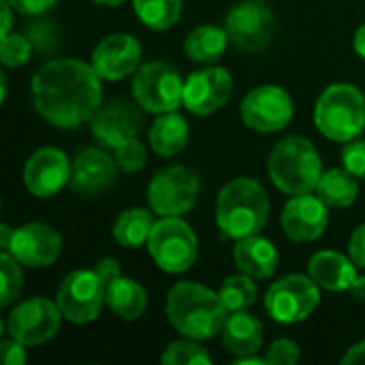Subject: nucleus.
<instances>
[{
    "label": "nucleus",
    "instance_id": "f257e3e1",
    "mask_svg": "<svg viewBox=\"0 0 365 365\" xmlns=\"http://www.w3.org/2000/svg\"><path fill=\"white\" fill-rule=\"evenodd\" d=\"M101 77L75 58H60L43 64L30 81V96L36 113L56 128L75 130L92 122L103 103Z\"/></svg>",
    "mask_w": 365,
    "mask_h": 365
},
{
    "label": "nucleus",
    "instance_id": "f03ea898",
    "mask_svg": "<svg viewBox=\"0 0 365 365\" xmlns=\"http://www.w3.org/2000/svg\"><path fill=\"white\" fill-rule=\"evenodd\" d=\"M165 312L173 329L190 340H210L222 334L229 317L222 297L197 282H178L167 293Z\"/></svg>",
    "mask_w": 365,
    "mask_h": 365
},
{
    "label": "nucleus",
    "instance_id": "7ed1b4c3",
    "mask_svg": "<svg viewBox=\"0 0 365 365\" xmlns=\"http://www.w3.org/2000/svg\"><path fill=\"white\" fill-rule=\"evenodd\" d=\"M269 220V197L261 182L235 178L222 186L216 199V225L229 240L259 235Z\"/></svg>",
    "mask_w": 365,
    "mask_h": 365
},
{
    "label": "nucleus",
    "instance_id": "20e7f679",
    "mask_svg": "<svg viewBox=\"0 0 365 365\" xmlns=\"http://www.w3.org/2000/svg\"><path fill=\"white\" fill-rule=\"evenodd\" d=\"M267 171L278 190L287 195H308L317 190L323 175L321 156L310 139L291 135L274 145Z\"/></svg>",
    "mask_w": 365,
    "mask_h": 365
},
{
    "label": "nucleus",
    "instance_id": "39448f33",
    "mask_svg": "<svg viewBox=\"0 0 365 365\" xmlns=\"http://www.w3.org/2000/svg\"><path fill=\"white\" fill-rule=\"evenodd\" d=\"M319 133L331 141L349 143L365 128V96L357 86L334 83L323 90L314 107Z\"/></svg>",
    "mask_w": 365,
    "mask_h": 365
},
{
    "label": "nucleus",
    "instance_id": "423d86ee",
    "mask_svg": "<svg viewBox=\"0 0 365 365\" xmlns=\"http://www.w3.org/2000/svg\"><path fill=\"white\" fill-rule=\"evenodd\" d=\"M148 252L163 272L184 274L197 261L199 240L182 216H165L152 227Z\"/></svg>",
    "mask_w": 365,
    "mask_h": 365
},
{
    "label": "nucleus",
    "instance_id": "0eeeda50",
    "mask_svg": "<svg viewBox=\"0 0 365 365\" xmlns=\"http://www.w3.org/2000/svg\"><path fill=\"white\" fill-rule=\"evenodd\" d=\"M133 96L143 111L169 113L184 105V81L180 71L163 60L143 64L133 77Z\"/></svg>",
    "mask_w": 365,
    "mask_h": 365
},
{
    "label": "nucleus",
    "instance_id": "6e6552de",
    "mask_svg": "<svg viewBox=\"0 0 365 365\" xmlns=\"http://www.w3.org/2000/svg\"><path fill=\"white\" fill-rule=\"evenodd\" d=\"M201 182L197 173L182 165H171L160 169L148 186V203L154 214L165 216H184L188 214L199 199Z\"/></svg>",
    "mask_w": 365,
    "mask_h": 365
},
{
    "label": "nucleus",
    "instance_id": "1a4fd4ad",
    "mask_svg": "<svg viewBox=\"0 0 365 365\" xmlns=\"http://www.w3.org/2000/svg\"><path fill=\"white\" fill-rule=\"evenodd\" d=\"M107 282L96 269H75L58 287L56 302L66 321L75 325L92 323L107 304Z\"/></svg>",
    "mask_w": 365,
    "mask_h": 365
},
{
    "label": "nucleus",
    "instance_id": "9d476101",
    "mask_svg": "<svg viewBox=\"0 0 365 365\" xmlns=\"http://www.w3.org/2000/svg\"><path fill=\"white\" fill-rule=\"evenodd\" d=\"M321 302V287L304 274H291L276 280L265 295V308L269 317L282 325L306 321Z\"/></svg>",
    "mask_w": 365,
    "mask_h": 365
},
{
    "label": "nucleus",
    "instance_id": "9b49d317",
    "mask_svg": "<svg viewBox=\"0 0 365 365\" xmlns=\"http://www.w3.org/2000/svg\"><path fill=\"white\" fill-rule=\"evenodd\" d=\"M62 310L58 302L45 299V297H32L21 304H17L9 319L6 329L9 336L24 346H41L56 338L62 325Z\"/></svg>",
    "mask_w": 365,
    "mask_h": 365
},
{
    "label": "nucleus",
    "instance_id": "f8f14e48",
    "mask_svg": "<svg viewBox=\"0 0 365 365\" xmlns=\"http://www.w3.org/2000/svg\"><path fill=\"white\" fill-rule=\"evenodd\" d=\"M225 30L237 49L261 51L274 36L276 15L265 0H242L231 6L225 19Z\"/></svg>",
    "mask_w": 365,
    "mask_h": 365
},
{
    "label": "nucleus",
    "instance_id": "ddd939ff",
    "mask_svg": "<svg viewBox=\"0 0 365 365\" xmlns=\"http://www.w3.org/2000/svg\"><path fill=\"white\" fill-rule=\"evenodd\" d=\"M242 120L257 133H278L293 120V101L280 86H259L242 101Z\"/></svg>",
    "mask_w": 365,
    "mask_h": 365
},
{
    "label": "nucleus",
    "instance_id": "4468645a",
    "mask_svg": "<svg viewBox=\"0 0 365 365\" xmlns=\"http://www.w3.org/2000/svg\"><path fill=\"white\" fill-rule=\"evenodd\" d=\"M233 79L227 68L207 64L184 81V107L195 115H212L227 105Z\"/></svg>",
    "mask_w": 365,
    "mask_h": 365
},
{
    "label": "nucleus",
    "instance_id": "2eb2a0df",
    "mask_svg": "<svg viewBox=\"0 0 365 365\" xmlns=\"http://www.w3.org/2000/svg\"><path fill=\"white\" fill-rule=\"evenodd\" d=\"M6 252L13 255L24 267H49L62 255V237L49 225L28 222L13 231Z\"/></svg>",
    "mask_w": 365,
    "mask_h": 365
},
{
    "label": "nucleus",
    "instance_id": "dca6fc26",
    "mask_svg": "<svg viewBox=\"0 0 365 365\" xmlns=\"http://www.w3.org/2000/svg\"><path fill=\"white\" fill-rule=\"evenodd\" d=\"M68 158L58 148H41L36 150L24 167V184L26 190L38 199L56 197L66 184H71Z\"/></svg>",
    "mask_w": 365,
    "mask_h": 365
},
{
    "label": "nucleus",
    "instance_id": "f3484780",
    "mask_svg": "<svg viewBox=\"0 0 365 365\" xmlns=\"http://www.w3.org/2000/svg\"><path fill=\"white\" fill-rule=\"evenodd\" d=\"M327 203L319 195H293L282 210V231L291 242H314L319 240L327 225L329 212Z\"/></svg>",
    "mask_w": 365,
    "mask_h": 365
},
{
    "label": "nucleus",
    "instance_id": "a211bd4d",
    "mask_svg": "<svg viewBox=\"0 0 365 365\" xmlns=\"http://www.w3.org/2000/svg\"><path fill=\"white\" fill-rule=\"evenodd\" d=\"M141 45L133 34L115 32L105 36L92 51V68L103 81H118L137 71Z\"/></svg>",
    "mask_w": 365,
    "mask_h": 365
},
{
    "label": "nucleus",
    "instance_id": "6ab92c4d",
    "mask_svg": "<svg viewBox=\"0 0 365 365\" xmlns=\"http://www.w3.org/2000/svg\"><path fill=\"white\" fill-rule=\"evenodd\" d=\"M143 124L141 105L130 101H111L92 118V135L103 148L115 150L124 141L139 135Z\"/></svg>",
    "mask_w": 365,
    "mask_h": 365
},
{
    "label": "nucleus",
    "instance_id": "aec40b11",
    "mask_svg": "<svg viewBox=\"0 0 365 365\" xmlns=\"http://www.w3.org/2000/svg\"><path fill=\"white\" fill-rule=\"evenodd\" d=\"M118 163L101 148H86L77 154L71 169V188L81 197H94L105 192L115 180Z\"/></svg>",
    "mask_w": 365,
    "mask_h": 365
},
{
    "label": "nucleus",
    "instance_id": "412c9836",
    "mask_svg": "<svg viewBox=\"0 0 365 365\" xmlns=\"http://www.w3.org/2000/svg\"><path fill=\"white\" fill-rule=\"evenodd\" d=\"M310 278L325 291H351L357 278V265L353 259L336 252V250H321L308 263Z\"/></svg>",
    "mask_w": 365,
    "mask_h": 365
},
{
    "label": "nucleus",
    "instance_id": "4be33fe9",
    "mask_svg": "<svg viewBox=\"0 0 365 365\" xmlns=\"http://www.w3.org/2000/svg\"><path fill=\"white\" fill-rule=\"evenodd\" d=\"M233 261L240 272L252 276L255 280H265L272 278L274 272L278 269L280 255L269 240L261 235H250L237 240L233 248Z\"/></svg>",
    "mask_w": 365,
    "mask_h": 365
},
{
    "label": "nucleus",
    "instance_id": "5701e85b",
    "mask_svg": "<svg viewBox=\"0 0 365 365\" xmlns=\"http://www.w3.org/2000/svg\"><path fill=\"white\" fill-rule=\"evenodd\" d=\"M222 344L235 357L257 355L263 346V323L246 310L229 312L222 327Z\"/></svg>",
    "mask_w": 365,
    "mask_h": 365
},
{
    "label": "nucleus",
    "instance_id": "b1692460",
    "mask_svg": "<svg viewBox=\"0 0 365 365\" xmlns=\"http://www.w3.org/2000/svg\"><path fill=\"white\" fill-rule=\"evenodd\" d=\"M188 122L184 115H180L178 111H169V113H160L158 120L152 124L148 139H150V148L165 158L178 156L186 143H188Z\"/></svg>",
    "mask_w": 365,
    "mask_h": 365
},
{
    "label": "nucleus",
    "instance_id": "393cba45",
    "mask_svg": "<svg viewBox=\"0 0 365 365\" xmlns=\"http://www.w3.org/2000/svg\"><path fill=\"white\" fill-rule=\"evenodd\" d=\"M107 306L122 321H137L148 308L145 289L133 278L118 276L107 287Z\"/></svg>",
    "mask_w": 365,
    "mask_h": 365
},
{
    "label": "nucleus",
    "instance_id": "a878e982",
    "mask_svg": "<svg viewBox=\"0 0 365 365\" xmlns=\"http://www.w3.org/2000/svg\"><path fill=\"white\" fill-rule=\"evenodd\" d=\"M229 34L225 28L212 26V24H203L199 28H195L186 41H184V51L186 56L197 62V64H214L222 58V53L227 51L229 45Z\"/></svg>",
    "mask_w": 365,
    "mask_h": 365
},
{
    "label": "nucleus",
    "instance_id": "bb28decb",
    "mask_svg": "<svg viewBox=\"0 0 365 365\" xmlns=\"http://www.w3.org/2000/svg\"><path fill=\"white\" fill-rule=\"evenodd\" d=\"M329 207H349L355 203L359 195V182L357 178L344 169V167H334L327 169L314 190Z\"/></svg>",
    "mask_w": 365,
    "mask_h": 365
},
{
    "label": "nucleus",
    "instance_id": "cd10ccee",
    "mask_svg": "<svg viewBox=\"0 0 365 365\" xmlns=\"http://www.w3.org/2000/svg\"><path fill=\"white\" fill-rule=\"evenodd\" d=\"M152 227H154L152 212L141 210V207H130V210H124L115 218V222H113V240L120 246L128 248V250L141 248V246H148Z\"/></svg>",
    "mask_w": 365,
    "mask_h": 365
},
{
    "label": "nucleus",
    "instance_id": "c85d7f7f",
    "mask_svg": "<svg viewBox=\"0 0 365 365\" xmlns=\"http://www.w3.org/2000/svg\"><path fill=\"white\" fill-rule=\"evenodd\" d=\"M141 24L152 30H169L182 15V0H133Z\"/></svg>",
    "mask_w": 365,
    "mask_h": 365
},
{
    "label": "nucleus",
    "instance_id": "c756f323",
    "mask_svg": "<svg viewBox=\"0 0 365 365\" xmlns=\"http://www.w3.org/2000/svg\"><path fill=\"white\" fill-rule=\"evenodd\" d=\"M218 295L222 297L229 312H237V310H248L257 302L259 289L252 276L240 272L235 276H229L222 282V287L218 289Z\"/></svg>",
    "mask_w": 365,
    "mask_h": 365
},
{
    "label": "nucleus",
    "instance_id": "7c9ffc66",
    "mask_svg": "<svg viewBox=\"0 0 365 365\" xmlns=\"http://www.w3.org/2000/svg\"><path fill=\"white\" fill-rule=\"evenodd\" d=\"M212 355L199 344V340H178L171 342L163 353L165 365H212Z\"/></svg>",
    "mask_w": 365,
    "mask_h": 365
},
{
    "label": "nucleus",
    "instance_id": "2f4dec72",
    "mask_svg": "<svg viewBox=\"0 0 365 365\" xmlns=\"http://www.w3.org/2000/svg\"><path fill=\"white\" fill-rule=\"evenodd\" d=\"M24 34L28 36V41L32 43V47L38 53H53L60 45V28L56 21L43 17V15H34V19H30L24 28Z\"/></svg>",
    "mask_w": 365,
    "mask_h": 365
},
{
    "label": "nucleus",
    "instance_id": "473e14b6",
    "mask_svg": "<svg viewBox=\"0 0 365 365\" xmlns=\"http://www.w3.org/2000/svg\"><path fill=\"white\" fill-rule=\"evenodd\" d=\"M0 280H2V293H0V308H9L21 293L24 287V274H21V263L9 255H0Z\"/></svg>",
    "mask_w": 365,
    "mask_h": 365
},
{
    "label": "nucleus",
    "instance_id": "72a5a7b5",
    "mask_svg": "<svg viewBox=\"0 0 365 365\" xmlns=\"http://www.w3.org/2000/svg\"><path fill=\"white\" fill-rule=\"evenodd\" d=\"M32 49L34 47L26 34L11 32V34L2 36V41H0V60L6 68H17L30 60Z\"/></svg>",
    "mask_w": 365,
    "mask_h": 365
},
{
    "label": "nucleus",
    "instance_id": "f704fd0d",
    "mask_svg": "<svg viewBox=\"0 0 365 365\" xmlns=\"http://www.w3.org/2000/svg\"><path fill=\"white\" fill-rule=\"evenodd\" d=\"M113 158L118 163V169L124 171V173H135V171H141L145 167V160H148V152L143 148V143L133 137L128 141H124L122 145H118L113 150Z\"/></svg>",
    "mask_w": 365,
    "mask_h": 365
},
{
    "label": "nucleus",
    "instance_id": "c9c22d12",
    "mask_svg": "<svg viewBox=\"0 0 365 365\" xmlns=\"http://www.w3.org/2000/svg\"><path fill=\"white\" fill-rule=\"evenodd\" d=\"M342 165L349 169L357 180H365V141L353 139L342 148Z\"/></svg>",
    "mask_w": 365,
    "mask_h": 365
},
{
    "label": "nucleus",
    "instance_id": "e433bc0d",
    "mask_svg": "<svg viewBox=\"0 0 365 365\" xmlns=\"http://www.w3.org/2000/svg\"><path fill=\"white\" fill-rule=\"evenodd\" d=\"M299 357H302L299 346L291 340H276L269 344L265 353L267 365H295L299 361Z\"/></svg>",
    "mask_w": 365,
    "mask_h": 365
},
{
    "label": "nucleus",
    "instance_id": "4c0bfd02",
    "mask_svg": "<svg viewBox=\"0 0 365 365\" xmlns=\"http://www.w3.org/2000/svg\"><path fill=\"white\" fill-rule=\"evenodd\" d=\"M0 359L4 365H24L28 361L26 357V351H24V344L17 342V340H4L0 342Z\"/></svg>",
    "mask_w": 365,
    "mask_h": 365
},
{
    "label": "nucleus",
    "instance_id": "58836bf2",
    "mask_svg": "<svg viewBox=\"0 0 365 365\" xmlns=\"http://www.w3.org/2000/svg\"><path fill=\"white\" fill-rule=\"evenodd\" d=\"M17 13H21V15H43V13H47L58 0H6Z\"/></svg>",
    "mask_w": 365,
    "mask_h": 365
},
{
    "label": "nucleus",
    "instance_id": "ea45409f",
    "mask_svg": "<svg viewBox=\"0 0 365 365\" xmlns=\"http://www.w3.org/2000/svg\"><path fill=\"white\" fill-rule=\"evenodd\" d=\"M349 255H351V259L355 261L357 267L365 269V222L353 231L351 242H349Z\"/></svg>",
    "mask_w": 365,
    "mask_h": 365
},
{
    "label": "nucleus",
    "instance_id": "a19ab883",
    "mask_svg": "<svg viewBox=\"0 0 365 365\" xmlns=\"http://www.w3.org/2000/svg\"><path fill=\"white\" fill-rule=\"evenodd\" d=\"M94 269L103 276V280H105L107 284L113 282V280L120 276V263H118L115 259H101V261L96 263Z\"/></svg>",
    "mask_w": 365,
    "mask_h": 365
},
{
    "label": "nucleus",
    "instance_id": "79ce46f5",
    "mask_svg": "<svg viewBox=\"0 0 365 365\" xmlns=\"http://www.w3.org/2000/svg\"><path fill=\"white\" fill-rule=\"evenodd\" d=\"M342 364L344 365H359L365 364V340L364 342H359V344H355V346H351L349 349V353L342 357Z\"/></svg>",
    "mask_w": 365,
    "mask_h": 365
},
{
    "label": "nucleus",
    "instance_id": "37998d69",
    "mask_svg": "<svg viewBox=\"0 0 365 365\" xmlns=\"http://www.w3.org/2000/svg\"><path fill=\"white\" fill-rule=\"evenodd\" d=\"M2 26H0V34L2 36H6V34H11V26H13V6L6 2V0H2Z\"/></svg>",
    "mask_w": 365,
    "mask_h": 365
},
{
    "label": "nucleus",
    "instance_id": "c03bdc74",
    "mask_svg": "<svg viewBox=\"0 0 365 365\" xmlns=\"http://www.w3.org/2000/svg\"><path fill=\"white\" fill-rule=\"evenodd\" d=\"M353 47H355V51L359 53V58H364L365 60V24H361V26L357 28L355 38H353Z\"/></svg>",
    "mask_w": 365,
    "mask_h": 365
},
{
    "label": "nucleus",
    "instance_id": "a18cd8bd",
    "mask_svg": "<svg viewBox=\"0 0 365 365\" xmlns=\"http://www.w3.org/2000/svg\"><path fill=\"white\" fill-rule=\"evenodd\" d=\"M351 295L357 299V302H364L365 304V276H357L353 287H351Z\"/></svg>",
    "mask_w": 365,
    "mask_h": 365
},
{
    "label": "nucleus",
    "instance_id": "49530a36",
    "mask_svg": "<svg viewBox=\"0 0 365 365\" xmlns=\"http://www.w3.org/2000/svg\"><path fill=\"white\" fill-rule=\"evenodd\" d=\"M13 231H15V229H11L9 225H2V227H0V248H2V252H6V250H9V246H11V237H13Z\"/></svg>",
    "mask_w": 365,
    "mask_h": 365
},
{
    "label": "nucleus",
    "instance_id": "de8ad7c7",
    "mask_svg": "<svg viewBox=\"0 0 365 365\" xmlns=\"http://www.w3.org/2000/svg\"><path fill=\"white\" fill-rule=\"evenodd\" d=\"M244 364L267 365V361H265V357L261 359V357H257V355H244V357H235V365H244Z\"/></svg>",
    "mask_w": 365,
    "mask_h": 365
},
{
    "label": "nucleus",
    "instance_id": "09e8293b",
    "mask_svg": "<svg viewBox=\"0 0 365 365\" xmlns=\"http://www.w3.org/2000/svg\"><path fill=\"white\" fill-rule=\"evenodd\" d=\"M94 2H98V4H103V6H120L124 0H94Z\"/></svg>",
    "mask_w": 365,
    "mask_h": 365
}]
</instances>
